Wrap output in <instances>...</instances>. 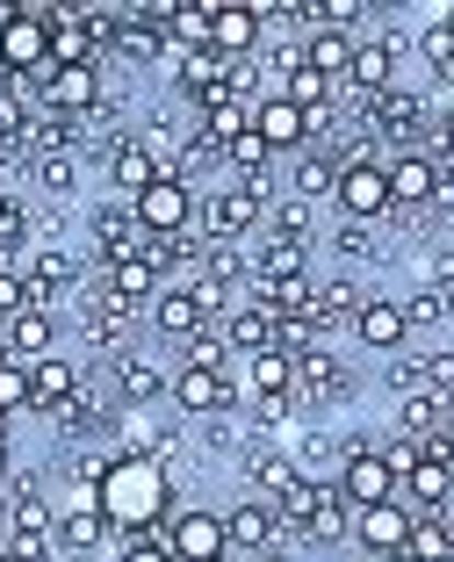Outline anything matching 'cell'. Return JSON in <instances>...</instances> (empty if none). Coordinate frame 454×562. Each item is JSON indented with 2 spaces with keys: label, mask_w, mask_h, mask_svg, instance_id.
<instances>
[{
  "label": "cell",
  "mask_w": 454,
  "mask_h": 562,
  "mask_svg": "<svg viewBox=\"0 0 454 562\" xmlns=\"http://www.w3.org/2000/svg\"><path fill=\"white\" fill-rule=\"evenodd\" d=\"M94 505L109 513V533H167L173 519V491H167V469L151 454H109L94 483Z\"/></svg>",
  "instance_id": "1"
},
{
  "label": "cell",
  "mask_w": 454,
  "mask_h": 562,
  "mask_svg": "<svg viewBox=\"0 0 454 562\" xmlns=\"http://www.w3.org/2000/svg\"><path fill=\"white\" fill-rule=\"evenodd\" d=\"M44 72H50V22H44V8H8V22H0V80L36 87Z\"/></svg>",
  "instance_id": "2"
},
{
  "label": "cell",
  "mask_w": 454,
  "mask_h": 562,
  "mask_svg": "<svg viewBox=\"0 0 454 562\" xmlns=\"http://www.w3.org/2000/svg\"><path fill=\"white\" fill-rule=\"evenodd\" d=\"M268 224V202H252L246 188H217L209 202H195V238L202 246H246Z\"/></svg>",
  "instance_id": "3"
},
{
  "label": "cell",
  "mask_w": 454,
  "mask_h": 562,
  "mask_svg": "<svg viewBox=\"0 0 454 562\" xmlns=\"http://www.w3.org/2000/svg\"><path fill=\"white\" fill-rule=\"evenodd\" d=\"M101 101V66H50L30 87V116H94Z\"/></svg>",
  "instance_id": "4"
},
{
  "label": "cell",
  "mask_w": 454,
  "mask_h": 562,
  "mask_svg": "<svg viewBox=\"0 0 454 562\" xmlns=\"http://www.w3.org/2000/svg\"><path fill=\"white\" fill-rule=\"evenodd\" d=\"M332 210L347 216V224H383V216H389V173H383V159H347V166H339Z\"/></svg>",
  "instance_id": "5"
},
{
  "label": "cell",
  "mask_w": 454,
  "mask_h": 562,
  "mask_svg": "<svg viewBox=\"0 0 454 562\" xmlns=\"http://www.w3.org/2000/svg\"><path fill=\"white\" fill-rule=\"evenodd\" d=\"M130 216H137L145 238H181V232H195V188L167 173V181H151L145 195L130 202Z\"/></svg>",
  "instance_id": "6"
},
{
  "label": "cell",
  "mask_w": 454,
  "mask_h": 562,
  "mask_svg": "<svg viewBox=\"0 0 454 562\" xmlns=\"http://www.w3.org/2000/svg\"><path fill=\"white\" fill-rule=\"evenodd\" d=\"M167 548H173V562H217V555H231V541H224V513H202V505H173V519H167Z\"/></svg>",
  "instance_id": "7"
},
{
  "label": "cell",
  "mask_w": 454,
  "mask_h": 562,
  "mask_svg": "<svg viewBox=\"0 0 454 562\" xmlns=\"http://www.w3.org/2000/svg\"><path fill=\"white\" fill-rule=\"evenodd\" d=\"M411 519H419V513H411L404 497H383V505H361V513H353V533H347V541L361 548L368 562L375 555H397V548L411 541Z\"/></svg>",
  "instance_id": "8"
},
{
  "label": "cell",
  "mask_w": 454,
  "mask_h": 562,
  "mask_svg": "<svg viewBox=\"0 0 454 562\" xmlns=\"http://www.w3.org/2000/svg\"><path fill=\"white\" fill-rule=\"evenodd\" d=\"M173 404H181L188 418H224V412H238V382L231 375H209V368H173V390H167Z\"/></svg>",
  "instance_id": "9"
},
{
  "label": "cell",
  "mask_w": 454,
  "mask_h": 562,
  "mask_svg": "<svg viewBox=\"0 0 454 562\" xmlns=\"http://www.w3.org/2000/svg\"><path fill=\"white\" fill-rule=\"evenodd\" d=\"M87 238H94V267L145 260V232H137L130 202H109V210H94V224H87Z\"/></svg>",
  "instance_id": "10"
},
{
  "label": "cell",
  "mask_w": 454,
  "mask_h": 562,
  "mask_svg": "<svg viewBox=\"0 0 454 562\" xmlns=\"http://www.w3.org/2000/svg\"><path fill=\"white\" fill-rule=\"evenodd\" d=\"M288 361H296V397H310V404H347L353 397V368L339 361L332 347L288 353Z\"/></svg>",
  "instance_id": "11"
},
{
  "label": "cell",
  "mask_w": 454,
  "mask_h": 562,
  "mask_svg": "<svg viewBox=\"0 0 454 562\" xmlns=\"http://www.w3.org/2000/svg\"><path fill=\"white\" fill-rule=\"evenodd\" d=\"M389 72H397V36H353V58H347V94H361V101H375V94H389Z\"/></svg>",
  "instance_id": "12"
},
{
  "label": "cell",
  "mask_w": 454,
  "mask_h": 562,
  "mask_svg": "<svg viewBox=\"0 0 454 562\" xmlns=\"http://www.w3.org/2000/svg\"><path fill=\"white\" fill-rule=\"evenodd\" d=\"M332 491L347 497L353 513H361V505H383V497H397V476H389V462L375 454V447H361V454H347V462H339Z\"/></svg>",
  "instance_id": "13"
},
{
  "label": "cell",
  "mask_w": 454,
  "mask_h": 562,
  "mask_svg": "<svg viewBox=\"0 0 454 562\" xmlns=\"http://www.w3.org/2000/svg\"><path fill=\"white\" fill-rule=\"evenodd\" d=\"M224 541H231V555H260V548L282 541V513H274L268 497H238L231 513H224Z\"/></svg>",
  "instance_id": "14"
},
{
  "label": "cell",
  "mask_w": 454,
  "mask_h": 562,
  "mask_svg": "<svg viewBox=\"0 0 454 562\" xmlns=\"http://www.w3.org/2000/svg\"><path fill=\"white\" fill-rule=\"evenodd\" d=\"M246 476H252V497H268V505H282L288 491L303 483V462L288 454V447H274V440H260L246 454Z\"/></svg>",
  "instance_id": "15"
},
{
  "label": "cell",
  "mask_w": 454,
  "mask_h": 562,
  "mask_svg": "<svg viewBox=\"0 0 454 562\" xmlns=\"http://www.w3.org/2000/svg\"><path fill=\"white\" fill-rule=\"evenodd\" d=\"M109 382L123 390V404H159V397L173 390V375H167V368H159V361H145V353H130V347H123V353H109Z\"/></svg>",
  "instance_id": "16"
},
{
  "label": "cell",
  "mask_w": 454,
  "mask_h": 562,
  "mask_svg": "<svg viewBox=\"0 0 454 562\" xmlns=\"http://www.w3.org/2000/svg\"><path fill=\"white\" fill-rule=\"evenodd\" d=\"M50 541H58V555H94L109 541V513H101L94 497H72L66 513H58V527H50Z\"/></svg>",
  "instance_id": "17"
},
{
  "label": "cell",
  "mask_w": 454,
  "mask_h": 562,
  "mask_svg": "<svg viewBox=\"0 0 454 562\" xmlns=\"http://www.w3.org/2000/svg\"><path fill=\"white\" fill-rule=\"evenodd\" d=\"M252 137L268 151H303L310 145V123H303V109H288L282 94H268V101H252Z\"/></svg>",
  "instance_id": "18"
},
{
  "label": "cell",
  "mask_w": 454,
  "mask_h": 562,
  "mask_svg": "<svg viewBox=\"0 0 454 562\" xmlns=\"http://www.w3.org/2000/svg\"><path fill=\"white\" fill-rule=\"evenodd\" d=\"M260 44H268V36H260V15H252L246 0L209 8V50H217V58H252Z\"/></svg>",
  "instance_id": "19"
},
{
  "label": "cell",
  "mask_w": 454,
  "mask_h": 562,
  "mask_svg": "<svg viewBox=\"0 0 454 562\" xmlns=\"http://www.w3.org/2000/svg\"><path fill=\"white\" fill-rule=\"evenodd\" d=\"M339 145H303L296 151V166H288V181H296V202H310V210H318V202H332V188H339Z\"/></svg>",
  "instance_id": "20"
},
{
  "label": "cell",
  "mask_w": 454,
  "mask_h": 562,
  "mask_svg": "<svg viewBox=\"0 0 454 562\" xmlns=\"http://www.w3.org/2000/svg\"><path fill=\"white\" fill-rule=\"evenodd\" d=\"M383 173H389V210H425L433 202V159L425 151H389Z\"/></svg>",
  "instance_id": "21"
},
{
  "label": "cell",
  "mask_w": 454,
  "mask_h": 562,
  "mask_svg": "<svg viewBox=\"0 0 454 562\" xmlns=\"http://www.w3.org/2000/svg\"><path fill=\"white\" fill-rule=\"evenodd\" d=\"M353 339L368 353H404V339H411V325H404V311L389 296H368L361 311H353Z\"/></svg>",
  "instance_id": "22"
},
{
  "label": "cell",
  "mask_w": 454,
  "mask_h": 562,
  "mask_svg": "<svg viewBox=\"0 0 454 562\" xmlns=\"http://www.w3.org/2000/svg\"><path fill=\"white\" fill-rule=\"evenodd\" d=\"M397 497L411 505V513H447V505H454V462H433V454H419V469L397 483Z\"/></svg>",
  "instance_id": "23"
},
{
  "label": "cell",
  "mask_w": 454,
  "mask_h": 562,
  "mask_svg": "<svg viewBox=\"0 0 454 562\" xmlns=\"http://www.w3.org/2000/svg\"><path fill=\"white\" fill-rule=\"evenodd\" d=\"M238 397H246V404H268V397H296V361H288L282 347L252 353V361H246V382H238Z\"/></svg>",
  "instance_id": "24"
},
{
  "label": "cell",
  "mask_w": 454,
  "mask_h": 562,
  "mask_svg": "<svg viewBox=\"0 0 454 562\" xmlns=\"http://www.w3.org/2000/svg\"><path fill=\"white\" fill-rule=\"evenodd\" d=\"M202 325H209V317L195 311V296H188V281H181V289H159V296H151V331H159L167 347H188V339H195Z\"/></svg>",
  "instance_id": "25"
},
{
  "label": "cell",
  "mask_w": 454,
  "mask_h": 562,
  "mask_svg": "<svg viewBox=\"0 0 454 562\" xmlns=\"http://www.w3.org/2000/svg\"><path fill=\"white\" fill-rule=\"evenodd\" d=\"M109 181H116V195H123V202H137L151 181H167V166L151 159V151L137 145V137H123V145L109 151Z\"/></svg>",
  "instance_id": "26"
},
{
  "label": "cell",
  "mask_w": 454,
  "mask_h": 562,
  "mask_svg": "<svg viewBox=\"0 0 454 562\" xmlns=\"http://www.w3.org/2000/svg\"><path fill=\"white\" fill-rule=\"evenodd\" d=\"M80 382H87V375H80L72 361H58V353H44V361L30 368V412H36V418H50L58 404L72 397V390H80Z\"/></svg>",
  "instance_id": "27"
},
{
  "label": "cell",
  "mask_w": 454,
  "mask_h": 562,
  "mask_svg": "<svg viewBox=\"0 0 454 562\" xmlns=\"http://www.w3.org/2000/svg\"><path fill=\"white\" fill-rule=\"evenodd\" d=\"M217 331H224V347H231V353H246V361H252V353H268V347H274V331H282V325H274L260 303H238V311L224 317Z\"/></svg>",
  "instance_id": "28"
},
{
  "label": "cell",
  "mask_w": 454,
  "mask_h": 562,
  "mask_svg": "<svg viewBox=\"0 0 454 562\" xmlns=\"http://www.w3.org/2000/svg\"><path fill=\"white\" fill-rule=\"evenodd\" d=\"M50 311H22V317H8V339H0V353H8V361H22V368H36L50 353Z\"/></svg>",
  "instance_id": "29"
},
{
  "label": "cell",
  "mask_w": 454,
  "mask_h": 562,
  "mask_svg": "<svg viewBox=\"0 0 454 562\" xmlns=\"http://www.w3.org/2000/svg\"><path fill=\"white\" fill-rule=\"evenodd\" d=\"M252 274H260V281L318 274V246H288V238H260V252H252Z\"/></svg>",
  "instance_id": "30"
},
{
  "label": "cell",
  "mask_w": 454,
  "mask_h": 562,
  "mask_svg": "<svg viewBox=\"0 0 454 562\" xmlns=\"http://www.w3.org/2000/svg\"><path fill=\"white\" fill-rule=\"evenodd\" d=\"M260 238H288V246H318V210L310 202H274L268 210V224H260Z\"/></svg>",
  "instance_id": "31"
},
{
  "label": "cell",
  "mask_w": 454,
  "mask_h": 562,
  "mask_svg": "<svg viewBox=\"0 0 454 562\" xmlns=\"http://www.w3.org/2000/svg\"><path fill=\"white\" fill-rule=\"evenodd\" d=\"M195 131L224 151L231 137H246V131H252V109H246V101H231V94H217V101H202V123H195Z\"/></svg>",
  "instance_id": "32"
},
{
  "label": "cell",
  "mask_w": 454,
  "mask_h": 562,
  "mask_svg": "<svg viewBox=\"0 0 454 562\" xmlns=\"http://www.w3.org/2000/svg\"><path fill=\"white\" fill-rule=\"evenodd\" d=\"M101 289L145 311V303L159 296V267H151V252H145V260H123V267H109V274H101Z\"/></svg>",
  "instance_id": "33"
},
{
  "label": "cell",
  "mask_w": 454,
  "mask_h": 562,
  "mask_svg": "<svg viewBox=\"0 0 454 562\" xmlns=\"http://www.w3.org/2000/svg\"><path fill=\"white\" fill-rule=\"evenodd\" d=\"M30 260V202L0 188V267H22Z\"/></svg>",
  "instance_id": "34"
},
{
  "label": "cell",
  "mask_w": 454,
  "mask_h": 562,
  "mask_svg": "<svg viewBox=\"0 0 454 562\" xmlns=\"http://www.w3.org/2000/svg\"><path fill=\"white\" fill-rule=\"evenodd\" d=\"M159 22H167V50H209V8L173 0V8H159Z\"/></svg>",
  "instance_id": "35"
},
{
  "label": "cell",
  "mask_w": 454,
  "mask_h": 562,
  "mask_svg": "<svg viewBox=\"0 0 454 562\" xmlns=\"http://www.w3.org/2000/svg\"><path fill=\"white\" fill-rule=\"evenodd\" d=\"M347 533H353V505L332 491V483H325V497H318V513H310V527H303V541H325V548H332V541H347Z\"/></svg>",
  "instance_id": "36"
},
{
  "label": "cell",
  "mask_w": 454,
  "mask_h": 562,
  "mask_svg": "<svg viewBox=\"0 0 454 562\" xmlns=\"http://www.w3.org/2000/svg\"><path fill=\"white\" fill-rule=\"evenodd\" d=\"M397 311H404V325H411V331H440V325H447V317H454V303L440 296L433 281H419V289H411V296H404Z\"/></svg>",
  "instance_id": "37"
},
{
  "label": "cell",
  "mask_w": 454,
  "mask_h": 562,
  "mask_svg": "<svg viewBox=\"0 0 454 562\" xmlns=\"http://www.w3.org/2000/svg\"><path fill=\"white\" fill-rule=\"evenodd\" d=\"M361 303H368V289H361L353 274H325L318 281V311L339 317V325H353V311H361Z\"/></svg>",
  "instance_id": "38"
},
{
  "label": "cell",
  "mask_w": 454,
  "mask_h": 562,
  "mask_svg": "<svg viewBox=\"0 0 454 562\" xmlns=\"http://www.w3.org/2000/svg\"><path fill=\"white\" fill-rule=\"evenodd\" d=\"M22 131H30V87L0 80V151H15Z\"/></svg>",
  "instance_id": "39"
},
{
  "label": "cell",
  "mask_w": 454,
  "mask_h": 562,
  "mask_svg": "<svg viewBox=\"0 0 454 562\" xmlns=\"http://www.w3.org/2000/svg\"><path fill=\"white\" fill-rule=\"evenodd\" d=\"M404 548H411L419 562H454V548H447V527H440V513H419V519H411V541H404Z\"/></svg>",
  "instance_id": "40"
},
{
  "label": "cell",
  "mask_w": 454,
  "mask_h": 562,
  "mask_svg": "<svg viewBox=\"0 0 454 562\" xmlns=\"http://www.w3.org/2000/svg\"><path fill=\"white\" fill-rule=\"evenodd\" d=\"M224 361H231V347H224V331H217V325H202L195 339L181 347V368H209V375H224Z\"/></svg>",
  "instance_id": "41"
},
{
  "label": "cell",
  "mask_w": 454,
  "mask_h": 562,
  "mask_svg": "<svg viewBox=\"0 0 454 562\" xmlns=\"http://www.w3.org/2000/svg\"><path fill=\"white\" fill-rule=\"evenodd\" d=\"M22 412H30V368L0 353V418H22Z\"/></svg>",
  "instance_id": "42"
},
{
  "label": "cell",
  "mask_w": 454,
  "mask_h": 562,
  "mask_svg": "<svg viewBox=\"0 0 454 562\" xmlns=\"http://www.w3.org/2000/svg\"><path fill=\"white\" fill-rule=\"evenodd\" d=\"M30 173H36V188H44V195H72V188H80V159H72V151H58V159H36Z\"/></svg>",
  "instance_id": "43"
},
{
  "label": "cell",
  "mask_w": 454,
  "mask_h": 562,
  "mask_svg": "<svg viewBox=\"0 0 454 562\" xmlns=\"http://www.w3.org/2000/svg\"><path fill=\"white\" fill-rule=\"evenodd\" d=\"M419 50H425V66H433L440 72V80H447V72H454V36H447V22H425V30H419Z\"/></svg>",
  "instance_id": "44"
},
{
  "label": "cell",
  "mask_w": 454,
  "mask_h": 562,
  "mask_svg": "<svg viewBox=\"0 0 454 562\" xmlns=\"http://www.w3.org/2000/svg\"><path fill=\"white\" fill-rule=\"evenodd\" d=\"M224 159H231V166H238V181H246V173H268V166H274V151L246 131V137H231V145H224Z\"/></svg>",
  "instance_id": "45"
},
{
  "label": "cell",
  "mask_w": 454,
  "mask_h": 562,
  "mask_svg": "<svg viewBox=\"0 0 454 562\" xmlns=\"http://www.w3.org/2000/svg\"><path fill=\"white\" fill-rule=\"evenodd\" d=\"M22 311H30V274L22 267H0V325L22 317Z\"/></svg>",
  "instance_id": "46"
},
{
  "label": "cell",
  "mask_w": 454,
  "mask_h": 562,
  "mask_svg": "<svg viewBox=\"0 0 454 562\" xmlns=\"http://www.w3.org/2000/svg\"><path fill=\"white\" fill-rule=\"evenodd\" d=\"M389 390H397V397H419L425 390V353H397V361H389Z\"/></svg>",
  "instance_id": "47"
},
{
  "label": "cell",
  "mask_w": 454,
  "mask_h": 562,
  "mask_svg": "<svg viewBox=\"0 0 454 562\" xmlns=\"http://www.w3.org/2000/svg\"><path fill=\"white\" fill-rule=\"evenodd\" d=\"M332 252H339V260H368V252H375V224H339Z\"/></svg>",
  "instance_id": "48"
},
{
  "label": "cell",
  "mask_w": 454,
  "mask_h": 562,
  "mask_svg": "<svg viewBox=\"0 0 454 562\" xmlns=\"http://www.w3.org/2000/svg\"><path fill=\"white\" fill-rule=\"evenodd\" d=\"M116 562H173V548H167V533H130L116 548Z\"/></svg>",
  "instance_id": "49"
},
{
  "label": "cell",
  "mask_w": 454,
  "mask_h": 562,
  "mask_svg": "<svg viewBox=\"0 0 454 562\" xmlns=\"http://www.w3.org/2000/svg\"><path fill=\"white\" fill-rule=\"evenodd\" d=\"M425 281H433L440 296L454 303V252H433V260H425Z\"/></svg>",
  "instance_id": "50"
},
{
  "label": "cell",
  "mask_w": 454,
  "mask_h": 562,
  "mask_svg": "<svg viewBox=\"0 0 454 562\" xmlns=\"http://www.w3.org/2000/svg\"><path fill=\"white\" fill-rule=\"evenodd\" d=\"M375 562H419V555H411V548H397V555H375Z\"/></svg>",
  "instance_id": "51"
},
{
  "label": "cell",
  "mask_w": 454,
  "mask_h": 562,
  "mask_svg": "<svg viewBox=\"0 0 454 562\" xmlns=\"http://www.w3.org/2000/svg\"><path fill=\"white\" fill-rule=\"evenodd\" d=\"M440 527H447V548H454V505H447V513H440Z\"/></svg>",
  "instance_id": "52"
},
{
  "label": "cell",
  "mask_w": 454,
  "mask_h": 562,
  "mask_svg": "<svg viewBox=\"0 0 454 562\" xmlns=\"http://www.w3.org/2000/svg\"><path fill=\"white\" fill-rule=\"evenodd\" d=\"M0 562H30V555H22V548H0Z\"/></svg>",
  "instance_id": "53"
},
{
  "label": "cell",
  "mask_w": 454,
  "mask_h": 562,
  "mask_svg": "<svg viewBox=\"0 0 454 562\" xmlns=\"http://www.w3.org/2000/svg\"><path fill=\"white\" fill-rule=\"evenodd\" d=\"M274 562H296V555H274Z\"/></svg>",
  "instance_id": "54"
},
{
  "label": "cell",
  "mask_w": 454,
  "mask_h": 562,
  "mask_svg": "<svg viewBox=\"0 0 454 562\" xmlns=\"http://www.w3.org/2000/svg\"><path fill=\"white\" fill-rule=\"evenodd\" d=\"M217 562H238V555H217Z\"/></svg>",
  "instance_id": "55"
},
{
  "label": "cell",
  "mask_w": 454,
  "mask_h": 562,
  "mask_svg": "<svg viewBox=\"0 0 454 562\" xmlns=\"http://www.w3.org/2000/svg\"><path fill=\"white\" fill-rule=\"evenodd\" d=\"M0 22H8V8H0Z\"/></svg>",
  "instance_id": "56"
}]
</instances>
